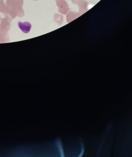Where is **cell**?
<instances>
[{"label":"cell","instance_id":"cell-1","mask_svg":"<svg viewBox=\"0 0 132 157\" xmlns=\"http://www.w3.org/2000/svg\"><path fill=\"white\" fill-rule=\"evenodd\" d=\"M18 25L22 32L25 34L30 33L32 27V25L28 22H20L18 23Z\"/></svg>","mask_w":132,"mask_h":157}]
</instances>
